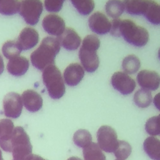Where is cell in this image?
<instances>
[{"mask_svg": "<svg viewBox=\"0 0 160 160\" xmlns=\"http://www.w3.org/2000/svg\"><path fill=\"white\" fill-rule=\"evenodd\" d=\"M110 32L116 37L122 36L127 42L136 47L145 46L149 37L144 28L138 26L130 19H113Z\"/></svg>", "mask_w": 160, "mask_h": 160, "instance_id": "6da1fadb", "label": "cell"}, {"mask_svg": "<svg viewBox=\"0 0 160 160\" xmlns=\"http://www.w3.org/2000/svg\"><path fill=\"white\" fill-rule=\"evenodd\" d=\"M60 48L61 45L57 38L51 36L44 38L39 46L31 54L32 64L41 71L55 64V58Z\"/></svg>", "mask_w": 160, "mask_h": 160, "instance_id": "7a4b0ae2", "label": "cell"}, {"mask_svg": "<svg viewBox=\"0 0 160 160\" xmlns=\"http://www.w3.org/2000/svg\"><path fill=\"white\" fill-rule=\"evenodd\" d=\"M99 46L100 40L95 35H88L82 40L79 58L84 69L88 72H94L99 67V59L97 51Z\"/></svg>", "mask_w": 160, "mask_h": 160, "instance_id": "3957f363", "label": "cell"}, {"mask_svg": "<svg viewBox=\"0 0 160 160\" xmlns=\"http://www.w3.org/2000/svg\"><path fill=\"white\" fill-rule=\"evenodd\" d=\"M42 81L49 96L53 99H58L63 96L66 88L60 70L55 64L50 65L42 71Z\"/></svg>", "mask_w": 160, "mask_h": 160, "instance_id": "277c9868", "label": "cell"}, {"mask_svg": "<svg viewBox=\"0 0 160 160\" xmlns=\"http://www.w3.org/2000/svg\"><path fill=\"white\" fill-rule=\"evenodd\" d=\"M11 152L14 160H27L32 154V146L30 139L21 126L14 128L11 141Z\"/></svg>", "mask_w": 160, "mask_h": 160, "instance_id": "5b68a950", "label": "cell"}, {"mask_svg": "<svg viewBox=\"0 0 160 160\" xmlns=\"http://www.w3.org/2000/svg\"><path fill=\"white\" fill-rule=\"evenodd\" d=\"M97 140L101 149L106 152H114L119 142L116 131L106 125L101 126L98 130Z\"/></svg>", "mask_w": 160, "mask_h": 160, "instance_id": "8992f818", "label": "cell"}, {"mask_svg": "<svg viewBox=\"0 0 160 160\" xmlns=\"http://www.w3.org/2000/svg\"><path fill=\"white\" fill-rule=\"evenodd\" d=\"M42 11L43 5L41 1H22L19 12L28 24L34 26L38 22Z\"/></svg>", "mask_w": 160, "mask_h": 160, "instance_id": "52a82bcc", "label": "cell"}, {"mask_svg": "<svg viewBox=\"0 0 160 160\" xmlns=\"http://www.w3.org/2000/svg\"><path fill=\"white\" fill-rule=\"evenodd\" d=\"M22 97L18 93L10 92L3 99V109L4 115L11 118H18L22 110Z\"/></svg>", "mask_w": 160, "mask_h": 160, "instance_id": "ba28073f", "label": "cell"}, {"mask_svg": "<svg viewBox=\"0 0 160 160\" xmlns=\"http://www.w3.org/2000/svg\"><path fill=\"white\" fill-rule=\"evenodd\" d=\"M111 84L114 89L123 95L131 94L135 88V81L126 72H116L111 77Z\"/></svg>", "mask_w": 160, "mask_h": 160, "instance_id": "9c48e42d", "label": "cell"}, {"mask_svg": "<svg viewBox=\"0 0 160 160\" xmlns=\"http://www.w3.org/2000/svg\"><path fill=\"white\" fill-rule=\"evenodd\" d=\"M44 30L50 35L59 37L65 30L64 19L56 14H50L46 16L42 21Z\"/></svg>", "mask_w": 160, "mask_h": 160, "instance_id": "30bf717a", "label": "cell"}, {"mask_svg": "<svg viewBox=\"0 0 160 160\" xmlns=\"http://www.w3.org/2000/svg\"><path fill=\"white\" fill-rule=\"evenodd\" d=\"M89 27L91 30L100 35L110 32L111 22L103 13L97 11L93 13L88 20Z\"/></svg>", "mask_w": 160, "mask_h": 160, "instance_id": "8fae6325", "label": "cell"}, {"mask_svg": "<svg viewBox=\"0 0 160 160\" xmlns=\"http://www.w3.org/2000/svg\"><path fill=\"white\" fill-rule=\"evenodd\" d=\"M136 79L142 89L149 91L156 90L160 84V76L153 71L142 70L138 72Z\"/></svg>", "mask_w": 160, "mask_h": 160, "instance_id": "7c38bea8", "label": "cell"}, {"mask_svg": "<svg viewBox=\"0 0 160 160\" xmlns=\"http://www.w3.org/2000/svg\"><path fill=\"white\" fill-rule=\"evenodd\" d=\"M16 41L22 51L29 50L36 46L38 43L39 34L36 29L26 27L21 31Z\"/></svg>", "mask_w": 160, "mask_h": 160, "instance_id": "4fadbf2b", "label": "cell"}, {"mask_svg": "<svg viewBox=\"0 0 160 160\" xmlns=\"http://www.w3.org/2000/svg\"><path fill=\"white\" fill-rule=\"evenodd\" d=\"M14 128L11 120L0 119V146L4 151L11 152V141Z\"/></svg>", "mask_w": 160, "mask_h": 160, "instance_id": "5bb4252c", "label": "cell"}, {"mask_svg": "<svg viewBox=\"0 0 160 160\" xmlns=\"http://www.w3.org/2000/svg\"><path fill=\"white\" fill-rule=\"evenodd\" d=\"M57 39L60 45L69 51L76 50L81 42V39L79 34L71 28H66L64 32Z\"/></svg>", "mask_w": 160, "mask_h": 160, "instance_id": "9a60e30c", "label": "cell"}, {"mask_svg": "<svg viewBox=\"0 0 160 160\" xmlns=\"http://www.w3.org/2000/svg\"><path fill=\"white\" fill-rule=\"evenodd\" d=\"M84 76V69L78 63L70 64L63 73L64 80L69 86H77Z\"/></svg>", "mask_w": 160, "mask_h": 160, "instance_id": "2e32d148", "label": "cell"}, {"mask_svg": "<svg viewBox=\"0 0 160 160\" xmlns=\"http://www.w3.org/2000/svg\"><path fill=\"white\" fill-rule=\"evenodd\" d=\"M23 105L26 109L32 112H37L42 106V98L39 94L32 89L24 91L22 94Z\"/></svg>", "mask_w": 160, "mask_h": 160, "instance_id": "e0dca14e", "label": "cell"}, {"mask_svg": "<svg viewBox=\"0 0 160 160\" xmlns=\"http://www.w3.org/2000/svg\"><path fill=\"white\" fill-rule=\"evenodd\" d=\"M29 62L24 56H17L9 60L7 64L8 72L14 76H21L28 70Z\"/></svg>", "mask_w": 160, "mask_h": 160, "instance_id": "ac0fdd59", "label": "cell"}, {"mask_svg": "<svg viewBox=\"0 0 160 160\" xmlns=\"http://www.w3.org/2000/svg\"><path fill=\"white\" fill-rule=\"evenodd\" d=\"M143 148L148 156L153 160H160V140L156 137L147 138L143 143Z\"/></svg>", "mask_w": 160, "mask_h": 160, "instance_id": "d6986e66", "label": "cell"}, {"mask_svg": "<svg viewBox=\"0 0 160 160\" xmlns=\"http://www.w3.org/2000/svg\"><path fill=\"white\" fill-rule=\"evenodd\" d=\"M126 11L131 15H144L148 6L147 0H128L124 1Z\"/></svg>", "mask_w": 160, "mask_h": 160, "instance_id": "ffe728a7", "label": "cell"}, {"mask_svg": "<svg viewBox=\"0 0 160 160\" xmlns=\"http://www.w3.org/2000/svg\"><path fill=\"white\" fill-rule=\"evenodd\" d=\"M82 154L84 160H106V156L99 145L93 142L83 149Z\"/></svg>", "mask_w": 160, "mask_h": 160, "instance_id": "44dd1931", "label": "cell"}, {"mask_svg": "<svg viewBox=\"0 0 160 160\" xmlns=\"http://www.w3.org/2000/svg\"><path fill=\"white\" fill-rule=\"evenodd\" d=\"M151 23L158 25L160 24V5L154 1H149L148 8L144 14Z\"/></svg>", "mask_w": 160, "mask_h": 160, "instance_id": "7402d4cb", "label": "cell"}, {"mask_svg": "<svg viewBox=\"0 0 160 160\" xmlns=\"http://www.w3.org/2000/svg\"><path fill=\"white\" fill-rule=\"evenodd\" d=\"M106 14L111 18L118 19L125 10L124 1H109L105 5Z\"/></svg>", "mask_w": 160, "mask_h": 160, "instance_id": "603a6c76", "label": "cell"}, {"mask_svg": "<svg viewBox=\"0 0 160 160\" xmlns=\"http://www.w3.org/2000/svg\"><path fill=\"white\" fill-rule=\"evenodd\" d=\"M133 99L137 106L141 108H146L151 104L152 101V97L149 91L140 89L135 92Z\"/></svg>", "mask_w": 160, "mask_h": 160, "instance_id": "cb8c5ba5", "label": "cell"}, {"mask_svg": "<svg viewBox=\"0 0 160 160\" xmlns=\"http://www.w3.org/2000/svg\"><path fill=\"white\" fill-rule=\"evenodd\" d=\"M141 66L139 59L134 54L128 55L125 57L122 62V67L126 74H134Z\"/></svg>", "mask_w": 160, "mask_h": 160, "instance_id": "d4e9b609", "label": "cell"}, {"mask_svg": "<svg viewBox=\"0 0 160 160\" xmlns=\"http://www.w3.org/2000/svg\"><path fill=\"white\" fill-rule=\"evenodd\" d=\"M73 141L77 146L84 149L92 143V136L88 130L80 129L74 134Z\"/></svg>", "mask_w": 160, "mask_h": 160, "instance_id": "484cf974", "label": "cell"}, {"mask_svg": "<svg viewBox=\"0 0 160 160\" xmlns=\"http://www.w3.org/2000/svg\"><path fill=\"white\" fill-rule=\"evenodd\" d=\"M22 50L19 48L16 41H8L2 47V52L4 57L11 59L17 56H19Z\"/></svg>", "mask_w": 160, "mask_h": 160, "instance_id": "4316f807", "label": "cell"}, {"mask_svg": "<svg viewBox=\"0 0 160 160\" xmlns=\"http://www.w3.org/2000/svg\"><path fill=\"white\" fill-rule=\"evenodd\" d=\"M21 2L18 1H0V13L5 16H11L19 12Z\"/></svg>", "mask_w": 160, "mask_h": 160, "instance_id": "83f0119b", "label": "cell"}, {"mask_svg": "<svg viewBox=\"0 0 160 160\" xmlns=\"http://www.w3.org/2000/svg\"><path fill=\"white\" fill-rule=\"evenodd\" d=\"M71 2L77 11L84 16L89 14L93 11L95 6L94 2L91 0H72Z\"/></svg>", "mask_w": 160, "mask_h": 160, "instance_id": "f1b7e54d", "label": "cell"}, {"mask_svg": "<svg viewBox=\"0 0 160 160\" xmlns=\"http://www.w3.org/2000/svg\"><path fill=\"white\" fill-rule=\"evenodd\" d=\"M145 130L149 135L160 136V114L152 116L147 120Z\"/></svg>", "mask_w": 160, "mask_h": 160, "instance_id": "f546056e", "label": "cell"}, {"mask_svg": "<svg viewBox=\"0 0 160 160\" xmlns=\"http://www.w3.org/2000/svg\"><path fill=\"white\" fill-rule=\"evenodd\" d=\"M131 146L128 142L125 141L119 140L118 147L114 151V154L117 159L124 160L130 156L131 153Z\"/></svg>", "mask_w": 160, "mask_h": 160, "instance_id": "4dcf8cb0", "label": "cell"}, {"mask_svg": "<svg viewBox=\"0 0 160 160\" xmlns=\"http://www.w3.org/2000/svg\"><path fill=\"white\" fill-rule=\"evenodd\" d=\"M64 1L58 0H46L44 1V6L46 9L49 12H59L62 8Z\"/></svg>", "mask_w": 160, "mask_h": 160, "instance_id": "1f68e13d", "label": "cell"}, {"mask_svg": "<svg viewBox=\"0 0 160 160\" xmlns=\"http://www.w3.org/2000/svg\"><path fill=\"white\" fill-rule=\"evenodd\" d=\"M153 103L155 107L160 111V92L156 94L153 99Z\"/></svg>", "mask_w": 160, "mask_h": 160, "instance_id": "d6a6232c", "label": "cell"}, {"mask_svg": "<svg viewBox=\"0 0 160 160\" xmlns=\"http://www.w3.org/2000/svg\"><path fill=\"white\" fill-rule=\"evenodd\" d=\"M27 160H47L44 159L43 158H42L40 156L36 155V154H31L28 159Z\"/></svg>", "mask_w": 160, "mask_h": 160, "instance_id": "836d02e7", "label": "cell"}, {"mask_svg": "<svg viewBox=\"0 0 160 160\" xmlns=\"http://www.w3.org/2000/svg\"><path fill=\"white\" fill-rule=\"evenodd\" d=\"M4 69V64L2 56L0 55V75L3 72Z\"/></svg>", "mask_w": 160, "mask_h": 160, "instance_id": "e575fe53", "label": "cell"}, {"mask_svg": "<svg viewBox=\"0 0 160 160\" xmlns=\"http://www.w3.org/2000/svg\"><path fill=\"white\" fill-rule=\"evenodd\" d=\"M67 160H82V159H81L80 158H77V157H71L69 159H68Z\"/></svg>", "mask_w": 160, "mask_h": 160, "instance_id": "d590c367", "label": "cell"}, {"mask_svg": "<svg viewBox=\"0 0 160 160\" xmlns=\"http://www.w3.org/2000/svg\"><path fill=\"white\" fill-rule=\"evenodd\" d=\"M0 160H4L3 158H2V152L0 149Z\"/></svg>", "mask_w": 160, "mask_h": 160, "instance_id": "8d00e7d4", "label": "cell"}, {"mask_svg": "<svg viewBox=\"0 0 160 160\" xmlns=\"http://www.w3.org/2000/svg\"><path fill=\"white\" fill-rule=\"evenodd\" d=\"M158 58H159V59L160 60V48H159V49L158 50Z\"/></svg>", "mask_w": 160, "mask_h": 160, "instance_id": "74e56055", "label": "cell"}, {"mask_svg": "<svg viewBox=\"0 0 160 160\" xmlns=\"http://www.w3.org/2000/svg\"><path fill=\"white\" fill-rule=\"evenodd\" d=\"M116 160H121V159H116Z\"/></svg>", "mask_w": 160, "mask_h": 160, "instance_id": "f35d334b", "label": "cell"}, {"mask_svg": "<svg viewBox=\"0 0 160 160\" xmlns=\"http://www.w3.org/2000/svg\"><path fill=\"white\" fill-rule=\"evenodd\" d=\"M13 160H14V159H13Z\"/></svg>", "mask_w": 160, "mask_h": 160, "instance_id": "ab89813d", "label": "cell"}]
</instances>
